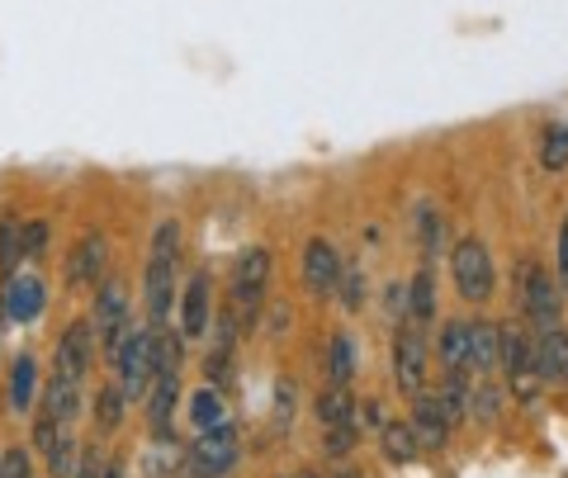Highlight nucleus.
I'll return each instance as SVG.
<instances>
[{
  "mask_svg": "<svg viewBox=\"0 0 568 478\" xmlns=\"http://www.w3.org/2000/svg\"><path fill=\"white\" fill-rule=\"evenodd\" d=\"M33 394H39V365H33V356H20L10 369V407L14 413H29Z\"/></svg>",
  "mask_w": 568,
  "mask_h": 478,
  "instance_id": "obj_22",
  "label": "nucleus"
},
{
  "mask_svg": "<svg viewBox=\"0 0 568 478\" xmlns=\"http://www.w3.org/2000/svg\"><path fill=\"white\" fill-rule=\"evenodd\" d=\"M379 436H384V455L394 459V465H413V459H417V450H422L407 421H388V427H384Z\"/></svg>",
  "mask_w": 568,
  "mask_h": 478,
  "instance_id": "obj_26",
  "label": "nucleus"
},
{
  "mask_svg": "<svg viewBox=\"0 0 568 478\" xmlns=\"http://www.w3.org/2000/svg\"><path fill=\"white\" fill-rule=\"evenodd\" d=\"M0 478H33V465H29V450H0Z\"/></svg>",
  "mask_w": 568,
  "mask_h": 478,
  "instance_id": "obj_36",
  "label": "nucleus"
},
{
  "mask_svg": "<svg viewBox=\"0 0 568 478\" xmlns=\"http://www.w3.org/2000/svg\"><path fill=\"white\" fill-rule=\"evenodd\" d=\"M43 403H48V417L52 421H77L81 417V407H85V394H81V379H52L48 384V394H43Z\"/></svg>",
  "mask_w": 568,
  "mask_h": 478,
  "instance_id": "obj_17",
  "label": "nucleus"
},
{
  "mask_svg": "<svg viewBox=\"0 0 568 478\" xmlns=\"http://www.w3.org/2000/svg\"><path fill=\"white\" fill-rule=\"evenodd\" d=\"M436 403H440V413H446V417H450V427H455V421L469 413V384H465V375H450L446 388L436 394Z\"/></svg>",
  "mask_w": 568,
  "mask_h": 478,
  "instance_id": "obj_31",
  "label": "nucleus"
},
{
  "mask_svg": "<svg viewBox=\"0 0 568 478\" xmlns=\"http://www.w3.org/2000/svg\"><path fill=\"white\" fill-rule=\"evenodd\" d=\"M394 384L403 394H422V384H426V336L417 323L403 327L394 342Z\"/></svg>",
  "mask_w": 568,
  "mask_h": 478,
  "instance_id": "obj_9",
  "label": "nucleus"
},
{
  "mask_svg": "<svg viewBox=\"0 0 568 478\" xmlns=\"http://www.w3.org/2000/svg\"><path fill=\"white\" fill-rule=\"evenodd\" d=\"M237 431H233V421H223V427H209L190 440V450H185V469L194 478H223V474H233L237 469Z\"/></svg>",
  "mask_w": 568,
  "mask_h": 478,
  "instance_id": "obj_3",
  "label": "nucleus"
},
{
  "mask_svg": "<svg viewBox=\"0 0 568 478\" xmlns=\"http://www.w3.org/2000/svg\"><path fill=\"white\" fill-rule=\"evenodd\" d=\"M175 265H181V223L166 218L156 223L152 233V252H148V279H142V294H148V317L152 327L162 332L171 317V294H175Z\"/></svg>",
  "mask_w": 568,
  "mask_h": 478,
  "instance_id": "obj_1",
  "label": "nucleus"
},
{
  "mask_svg": "<svg viewBox=\"0 0 568 478\" xmlns=\"http://www.w3.org/2000/svg\"><path fill=\"white\" fill-rule=\"evenodd\" d=\"M355 369H361V350H355V342L346 332H336L332 346H327V379L332 384H351Z\"/></svg>",
  "mask_w": 568,
  "mask_h": 478,
  "instance_id": "obj_21",
  "label": "nucleus"
},
{
  "mask_svg": "<svg viewBox=\"0 0 568 478\" xmlns=\"http://www.w3.org/2000/svg\"><path fill=\"white\" fill-rule=\"evenodd\" d=\"M104 478H129V474H123V465H104Z\"/></svg>",
  "mask_w": 568,
  "mask_h": 478,
  "instance_id": "obj_42",
  "label": "nucleus"
},
{
  "mask_svg": "<svg viewBox=\"0 0 568 478\" xmlns=\"http://www.w3.org/2000/svg\"><path fill=\"white\" fill-rule=\"evenodd\" d=\"M497 365H503L511 379H517V375H530V336L517 332V327L497 332Z\"/></svg>",
  "mask_w": 568,
  "mask_h": 478,
  "instance_id": "obj_20",
  "label": "nucleus"
},
{
  "mask_svg": "<svg viewBox=\"0 0 568 478\" xmlns=\"http://www.w3.org/2000/svg\"><path fill=\"white\" fill-rule=\"evenodd\" d=\"M530 369L540 375V384H564L568 379V332L555 327H540V336L530 342Z\"/></svg>",
  "mask_w": 568,
  "mask_h": 478,
  "instance_id": "obj_10",
  "label": "nucleus"
},
{
  "mask_svg": "<svg viewBox=\"0 0 568 478\" xmlns=\"http://www.w3.org/2000/svg\"><path fill=\"white\" fill-rule=\"evenodd\" d=\"M355 440H361V421H342V427H332L327 431V455L332 459H342L355 450Z\"/></svg>",
  "mask_w": 568,
  "mask_h": 478,
  "instance_id": "obj_34",
  "label": "nucleus"
},
{
  "mask_svg": "<svg viewBox=\"0 0 568 478\" xmlns=\"http://www.w3.org/2000/svg\"><path fill=\"white\" fill-rule=\"evenodd\" d=\"M450 275H455L459 298H469V304H484V298H493V289H497L493 256H488V246L478 237H465L450 252Z\"/></svg>",
  "mask_w": 568,
  "mask_h": 478,
  "instance_id": "obj_4",
  "label": "nucleus"
},
{
  "mask_svg": "<svg viewBox=\"0 0 568 478\" xmlns=\"http://www.w3.org/2000/svg\"><path fill=\"white\" fill-rule=\"evenodd\" d=\"M20 261H24V246H20V214H6V218H0V279H10Z\"/></svg>",
  "mask_w": 568,
  "mask_h": 478,
  "instance_id": "obj_27",
  "label": "nucleus"
},
{
  "mask_svg": "<svg viewBox=\"0 0 568 478\" xmlns=\"http://www.w3.org/2000/svg\"><path fill=\"white\" fill-rule=\"evenodd\" d=\"M336 478H361V474H355V469H342V474H336Z\"/></svg>",
  "mask_w": 568,
  "mask_h": 478,
  "instance_id": "obj_43",
  "label": "nucleus"
},
{
  "mask_svg": "<svg viewBox=\"0 0 568 478\" xmlns=\"http://www.w3.org/2000/svg\"><path fill=\"white\" fill-rule=\"evenodd\" d=\"M493 369H497V327L493 323H469L465 375H493Z\"/></svg>",
  "mask_w": 568,
  "mask_h": 478,
  "instance_id": "obj_16",
  "label": "nucleus"
},
{
  "mask_svg": "<svg viewBox=\"0 0 568 478\" xmlns=\"http://www.w3.org/2000/svg\"><path fill=\"white\" fill-rule=\"evenodd\" d=\"M559 289L568 294V214H564V227H559Z\"/></svg>",
  "mask_w": 568,
  "mask_h": 478,
  "instance_id": "obj_40",
  "label": "nucleus"
},
{
  "mask_svg": "<svg viewBox=\"0 0 568 478\" xmlns=\"http://www.w3.org/2000/svg\"><path fill=\"white\" fill-rule=\"evenodd\" d=\"M407 313H413L417 327L436 323V271H432V265H422L417 279L407 285Z\"/></svg>",
  "mask_w": 568,
  "mask_h": 478,
  "instance_id": "obj_19",
  "label": "nucleus"
},
{
  "mask_svg": "<svg viewBox=\"0 0 568 478\" xmlns=\"http://www.w3.org/2000/svg\"><path fill=\"white\" fill-rule=\"evenodd\" d=\"M407 427H413L422 450H440L450 440V417L440 413V403L432 394H413V421Z\"/></svg>",
  "mask_w": 568,
  "mask_h": 478,
  "instance_id": "obj_15",
  "label": "nucleus"
},
{
  "mask_svg": "<svg viewBox=\"0 0 568 478\" xmlns=\"http://www.w3.org/2000/svg\"><path fill=\"white\" fill-rule=\"evenodd\" d=\"M67 427H62V421H52L48 413L39 417V421H33V450H39V455H48L52 450V440H58Z\"/></svg>",
  "mask_w": 568,
  "mask_h": 478,
  "instance_id": "obj_37",
  "label": "nucleus"
},
{
  "mask_svg": "<svg viewBox=\"0 0 568 478\" xmlns=\"http://www.w3.org/2000/svg\"><path fill=\"white\" fill-rule=\"evenodd\" d=\"M317 421H327V427H342V421H361L355 417V398L346 384H332L323 398H317Z\"/></svg>",
  "mask_w": 568,
  "mask_h": 478,
  "instance_id": "obj_24",
  "label": "nucleus"
},
{
  "mask_svg": "<svg viewBox=\"0 0 568 478\" xmlns=\"http://www.w3.org/2000/svg\"><path fill=\"white\" fill-rule=\"evenodd\" d=\"M559 313H564V289L545 271H530L526 275V317L536 327H555Z\"/></svg>",
  "mask_w": 568,
  "mask_h": 478,
  "instance_id": "obj_14",
  "label": "nucleus"
},
{
  "mask_svg": "<svg viewBox=\"0 0 568 478\" xmlns=\"http://www.w3.org/2000/svg\"><path fill=\"white\" fill-rule=\"evenodd\" d=\"M152 350H156V327H138V332H129V336H123V346L114 350L119 388H123V398H129V403H138V398L152 388V379H156Z\"/></svg>",
  "mask_w": 568,
  "mask_h": 478,
  "instance_id": "obj_2",
  "label": "nucleus"
},
{
  "mask_svg": "<svg viewBox=\"0 0 568 478\" xmlns=\"http://www.w3.org/2000/svg\"><path fill=\"white\" fill-rule=\"evenodd\" d=\"M104 271H110V242H104V233H85L67 252V285L71 289H95L104 279Z\"/></svg>",
  "mask_w": 568,
  "mask_h": 478,
  "instance_id": "obj_7",
  "label": "nucleus"
},
{
  "mask_svg": "<svg viewBox=\"0 0 568 478\" xmlns=\"http://www.w3.org/2000/svg\"><path fill=\"white\" fill-rule=\"evenodd\" d=\"M209 323H213V275L194 271L181 298V332L190 342H200V336H209Z\"/></svg>",
  "mask_w": 568,
  "mask_h": 478,
  "instance_id": "obj_11",
  "label": "nucleus"
},
{
  "mask_svg": "<svg viewBox=\"0 0 568 478\" xmlns=\"http://www.w3.org/2000/svg\"><path fill=\"white\" fill-rule=\"evenodd\" d=\"M290 478H317V474H290Z\"/></svg>",
  "mask_w": 568,
  "mask_h": 478,
  "instance_id": "obj_44",
  "label": "nucleus"
},
{
  "mask_svg": "<svg viewBox=\"0 0 568 478\" xmlns=\"http://www.w3.org/2000/svg\"><path fill=\"white\" fill-rule=\"evenodd\" d=\"M342 279V252L327 237H313L304 246V289L308 294H332Z\"/></svg>",
  "mask_w": 568,
  "mask_h": 478,
  "instance_id": "obj_12",
  "label": "nucleus"
},
{
  "mask_svg": "<svg viewBox=\"0 0 568 478\" xmlns=\"http://www.w3.org/2000/svg\"><path fill=\"white\" fill-rule=\"evenodd\" d=\"M540 166H545V171H564V166H568V123H549V129H545Z\"/></svg>",
  "mask_w": 568,
  "mask_h": 478,
  "instance_id": "obj_30",
  "label": "nucleus"
},
{
  "mask_svg": "<svg viewBox=\"0 0 568 478\" xmlns=\"http://www.w3.org/2000/svg\"><path fill=\"white\" fill-rule=\"evenodd\" d=\"M265 285H271V252H265V246H252L233 271V308L256 313L265 304Z\"/></svg>",
  "mask_w": 568,
  "mask_h": 478,
  "instance_id": "obj_8",
  "label": "nucleus"
},
{
  "mask_svg": "<svg viewBox=\"0 0 568 478\" xmlns=\"http://www.w3.org/2000/svg\"><path fill=\"white\" fill-rule=\"evenodd\" d=\"M469 407L484 421H493L497 417V407H503V394H497V388H478V394H469Z\"/></svg>",
  "mask_w": 568,
  "mask_h": 478,
  "instance_id": "obj_38",
  "label": "nucleus"
},
{
  "mask_svg": "<svg viewBox=\"0 0 568 478\" xmlns=\"http://www.w3.org/2000/svg\"><path fill=\"white\" fill-rule=\"evenodd\" d=\"M71 478H104V455L100 450L77 455V469H71Z\"/></svg>",
  "mask_w": 568,
  "mask_h": 478,
  "instance_id": "obj_39",
  "label": "nucleus"
},
{
  "mask_svg": "<svg viewBox=\"0 0 568 478\" xmlns=\"http://www.w3.org/2000/svg\"><path fill=\"white\" fill-rule=\"evenodd\" d=\"M175 398H181V379L175 375H156L152 379V403H148V421H152V431L166 440L171 431V413H175Z\"/></svg>",
  "mask_w": 568,
  "mask_h": 478,
  "instance_id": "obj_18",
  "label": "nucleus"
},
{
  "mask_svg": "<svg viewBox=\"0 0 568 478\" xmlns=\"http://www.w3.org/2000/svg\"><path fill=\"white\" fill-rule=\"evenodd\" d=\"M95 360V323L77 317L62 336H58V356H52V379H85V369Z\"/></svg>",
  "mask_w": 568,
  "mask_h": 478,
  "instance_id": "obj_6",
  "label": "nucleus"
},
{
  "mask_svg": "<svg viewBox=\"0 0 568 478\" xmlns=\"http://www.w3.org/2000/svg\"><path fill=\"white\" fill-rule=\"evenodd\" d=\"M48 304V289L39 275H10L6 279V294H0V308H6L10 323H33Z\"/></svg>",
  "mask_w": 568,
  "mask_h": 478,
  "instance_id": "obj_13",
  "label": "nucleus"
},
{
  "mask_svg": "<svg viewBox=\"0 0 568 478\" xmlns=\"http://www.w3.org/2000/svg\"><path fill=\"white\" fill-rule=\"evenodd\" d=\"M123 407H129L123 388H119V384H104L100 394H95V427H100V431H114L119 421H123Z\"/></svg>",
  "mask_w": 568,
  "mask_h": 478,
  "instance_id": "obj_28",
  "label": "nucleus"
},
{
  "mask_svg": "<svg viewBox=\"0 0 568 478\" xmlns=\"http://www.w3.org/2000/svg\"><path fill=\"white\" fill-rule=\"evenodd\" d=\"M265 323H271V332H290V308H284V304H275V308H271V317H265Z\"/></svg>",
  "mask_w": 568,
  "mask_h": 478,
  "instance_id": "obj_41",
  "label": "nucleus"
},
{
  "mask_svg": "<svg viewBox=\"0 0 568 478\" xmlns=\"http://www.w3.org/2000/svg\"><path fill=\"white\" fill-rule=\"evenodd\" d=\"M465 356H469V323H446V332H440V365H446V375H465Z\"/></svg>",
  "mask_w": 568,
  "mask_h": 478,
  "instance_id": "obj_23",
  "label": "nucleus"
},
{
  "mask_svg": "<svg viewBox=\"0 0 568 478\" xmlns=\"http://www.w3.org/2000/svg\"><path fill=\"white\" fill-rule=\"evenodd\" d=\"M417 242H422V256L440 252V242H446V218H440V209H432V204L417 209Z\"/></svg>",
  "mask_w": 568,
  "mask_h": 478,
  "instance_id": "obj_29",
  "label": "nucleus"
},
{
  "mask_svg": "<svg viewBox=\"0 0 568 478\" xmlns=\"http://www.w3.org/2000/svg\"><path fill=\"white\" fill-rule=\"evenodd\" d=\"M336 289H342V308L355 313L365 304V271L361 265H351V271H342V279H336Z\"/></svg>",
  "mask_w": 568,
  "mask_h": 478,
  "instance_id": "obj_33",
  "label": "nucleus"
},
{
  "mask_svg": "<svg viewBox=\"0 0 568 478\" xmlns=\"http://www.w3.org/2000/svg\"><path fill=\"white\" fill-rule=\"evenodd\" d=\"M95 346H104L114 356V350L123 346V336L133 332V313H129V294H123L119 279L104 275L95 285Z\"/></svg>",
  "mask_w": 568,
  "mask_h": 478,
  "instance_id": "obj_5",
  "label": "nucleus"
},
{
  "mask_svg": "<svg viewBox=\"0 0 568 478\" xmlns=\"http://www.w3.org/2000/svg\"><path fill=\"white\" fill-rule=\"evenodd\" d=\"M190 421H194L200 431L223 427V421H227V407H223V394H219V388H209V384H204L200 394L190 398Z\"/></svg>",
  "mask_w": 568,
  "mask_h": 478,
  "instance_id": "obj_25",
  "label": "nucleus"
},
{
  "mask_svg": "<svg viewBox=\"0 0 568 478\" xmlns=\"http://www.w3.org/2000/svg\"><path fill=\"white\" fill-rule=\"evenodd\" d=\"M71 469H77V440L62 431L48 450V478H71Z\"/></svg>",
  "mask_w": 568,
  "mask_h": 478,
  "instance_id": "obj_32",
  "label": "nucleus"
},
{
  "mask_svg": "<svg viewBox=\"0 0 568 478\" xmlns=\"http://www.w3.org/2000/svg\"><path fill=\"white\" fill-rule=\"evenodd\" d=\"M20 246H24V261H39L48 252V223H20Z\"/></svg>",
  "mask_w": 568,
  "mask_h": 478,
  "instance_id": "obj_35",
  "label": "nucleus"
}]
</instances>
